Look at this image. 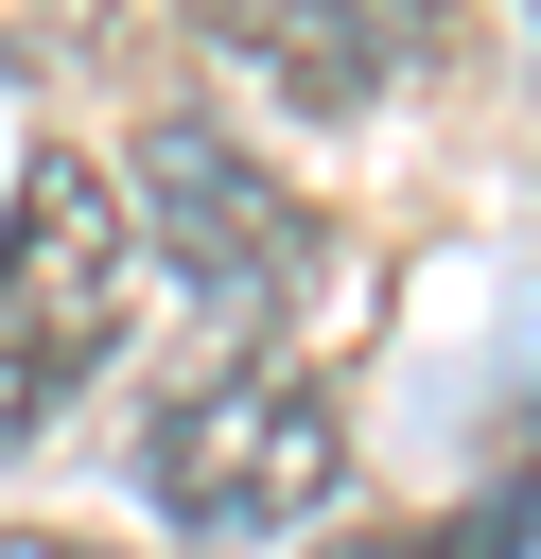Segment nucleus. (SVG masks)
Instances as JSON below:
<instances>
[{"label":"nucleus","mask_w":541,"mask_h":559,"mask_svg":"<svg viewBox=\"0 0 541 559\" xmlns=\"http://www.w3.org/2000/svg\"><path fill=\"white\" fill-rule=\"evenodd\" d=\"M122 297H140L122 175L105 157H35L17 210H0V454H35L70 419V384L122 349Z\"/></svg>","instance_id":"2"},{"label":"nucleus","mask_w":541,"mask_h":559,"mask_svg":"<svg viewBox=\"0 0 541 559\" xmlns=\"http://www.w3.org/2000/svg\"><path fill=\"white\" fill-rule=\"evenodd\" d=\"M140 489H157V524H192V542H279V524H314V507L349 489V419H332L314 367L227 349V367L157 384V419H140Z\"/></svg>","instance_id":"1"},{"label":"nucleus","mask_w":541,"mask_h":559,"mask_svg":"<svg viewBox=\"0 0 541 559\" xmlns=\"http://www.w3.org/2000/svg\"><path fill=\"white\" fill-rule=\"evenodd\" d=\"M122 227H157V262H175V297H209L227 332H262V314H297L314 280H332V227L297 210V175H262L227 122H140L122 140Z\"/></svg>","instance_id":"3"},{"label":"nucleus","mask_w":541,"mask_h":559,"mask_svg":"<svg viewBox=\"0 0 541 559\" xmlns=\"http://www.w3.org/2000/svg\"><path fill=\"white\" fill-rule=\"evenodd\" d=\"M506 524H524V507H489V524H454V542H332V559H489Z\"/></svg>","instance_id":"5"},{"label":"nucleus","mask_w":541,"mask_h":559,"mask_svg":"<svg viewBox=\"0 0 541 559\" xmlns=\"http://www.w3.org/2000/svg\"><path fill=\"white\" fill-rule=\"evenodd\" d=\"M0 559H122V542H87V524H0Z\"/></svg>","instance_id":"6"},{"label":"nucleus","mask_w":541,"mask_h":559,"mask_svg":"<svg viewBox=\"0 0 541 559\" xmlns=\"http://www.w3.org/2000/svg\"><path fill=\"white\" fill-rule=\"evenodd\" d=\"M192 52L244 87V105H279V122H349V105H384L401 70H436V17H401V0H209L192 17Z\"/></svg>","instance_id":"4"}]
</instances>
